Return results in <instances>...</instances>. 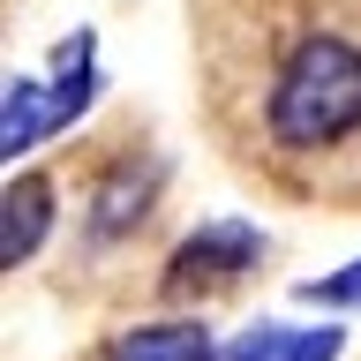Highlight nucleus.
<instances>
[{
  "label": "nucleus",
  "instance_id": "obj_6",
  "mask_svg": "<svg viewBox=\"0 0 361 361\" xmlns=\"http://www.w3.org/2000/svg\"><path fill=\"white\" fill-rule=\"evenodd\" d=\"M53 211H61V196H53L45 173H16V180H8V211H0V241H8L0 264H8V271H23L45 241H53Z\"/></svg>",
  "mask_w": 361,
  "mask_h": 361
},
{
  "label": "nucleus",
  "instance_id": "obj_4",
  "mask_svg": "<svg viewBox=\"0 0 361 361\" xmlns=\"http://www.w3.org/2000/svg\"><path fill=\"white\" fill-rule=\"evenodd\" d=\"M158 188H166V166H128V173L98 180V196H90V219H83V233H90L98 248H106V241H128L135 226L151 219Z\"/></svg>",
  "mask_w": 361,
  "mask_h": 361
},
{
  "label": "nucleus",
  "instance_id": "obj_5",
  "mask_svg": "<svg viewBox=\"0 0 361 361\" xmlns=\"http://www.w3.org/2000/svg\"><path fill=\"white\" fill-rule=\"evenodd\" d=\"M346 354V331L338 324H248L241 338H226V361H338Z\"/></svg>",
  "mask_w": 361,
  "mask_h": 361
},
{
  "label": "nucleus",
  "instance_id": "obj_2",
  "mask_svg": "<svg viewBox=\"0 0 361 361\" xmlns=\"http://www.w3.org/2000/svg\"><path fill=\"white\" fill-rule=\"evenodd\" d=\"M98 90H106V75H98V30L83 23V30H68V38L53 45V68H45V75H16V83H8V106H0V151L30 158V143L75 128V121L98 106Z\"/></svg>",
  "mask_w": 361,
  "mask_h": 361
},
{
  "label": "nucleus",
  "instance_id": "obj_3",
  "mask_svg": "<svg viewBox=\"0 0 361 361\" xmlns=\"http://www.w3.org/2000/svg\"><path fill=\"white\" fill-rule=\"evenodd\" d=\"M264 226H241V219H219V226H196L188 241L166 256V271H158V293L166 301H196V293H219L233 286V279H248V271L264 264Z\"/></svg>",
  "mask_w": 361,
  "mask_h": 361
},
{
  "label": "nucleus",
  "instance_id": "obj_1",
  "mask_svg": "<svg viewBox=\"0 0 361 361\" xmlns=\"http://www.w3.org/2000/svg\"><path fill=\"white\" fill-rule=\"evenodd\" d=\"M264 128L279 151H331L361 128V45L316 30L279 61L264 90Z\"/></svg>",
  "mask_w": 361,
  "mask_h": 361
},
{
  "label": "nucleus",
  "instance_id": "obj_7",
  "mask_svg": "<svg viewBox=\"0 0 361 361\" xmlns=\"http://www.w3.org/2000/svg\"><path fill=\"white\" fill-rule=\"evenodd\" d=\"M106 361H226V346L203 331L196 316H166V324H135V331H121Z\"/></svg>",
  "mask_w": 361,
  "mask_h": 361
},
{
  "label": "nucleus",
  "instance_id": "obj_8",
  "mask_svg": "<svg viewBox=\"0 0 361 361\" xmlns=\"http://www.w3.org/2000/svg\"><path fill=\"white\" fill-rule=\"evenodd\" d=\"M293 301H309V309H361V256H346V264L324 271V279H301Z\"/></svg>",
  "mask_w": 361,
  "mask_h": 361
}]
</instances>
